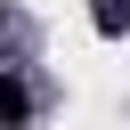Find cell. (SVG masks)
Masks as SVG:
<instances>
[{"label": "cell", "instance_id": "1", "mask_svg": "<svg viewBox=\"0 0 130 130\" xmlns=\"http://www.w3.org/2000/svg\"><path fill=\"white\" fill-rule=\"evenodd\" d=\"M24 122H32V89L16 73H0V130H24Z\"/></svg>", "mask_w": 130, "mask_h": 130}, {"label": "cell", "instance_id": "2", "mask_svg": "<svg viewBox=\"0 0 130 130\" xmlns=\"http://www.w3.org/2000/svg\"><path fill=\"white\" fill-rule=\"evenodd\" d=\"M0 24H8V0H0Z\"/></svg>", "mask_w": 130, "mask_h": 130}]
</instances>
